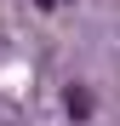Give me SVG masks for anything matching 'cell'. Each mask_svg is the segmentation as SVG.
Segmentation results:
<instances>
[{
  "label": "cell",
  "instance_id": "obj_1",
  "mask_svg": "<svg viewBox=\"0 0 120 126\" xmlns=\"http://www.w3.org/2000/svg\"><path fill=\"white\" fill-rule=\"evenodd\" d=\"M63 109H69L74 120H92L97 103H92V92H86V86H69V92H63Z\"/></svg>",
  "mask_w": 120,
  "mask_h": 126
},
{
  "label": "cell",
  "instance_id": "obj_2",
  "mask_svg": "<svg viewBox=\"0 0 120 126\" xmlns=\"http://www.w3.org/2000/svg\"><path fill=\"white\" fill-rule=\"evenodd\" d=\"M34 6H46V12H52V6H63V0H34Z\"/></svg>",
  "mask_w": 120,
  "mask_h": 126
}]
</instances>
